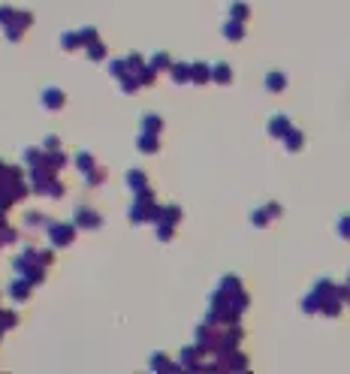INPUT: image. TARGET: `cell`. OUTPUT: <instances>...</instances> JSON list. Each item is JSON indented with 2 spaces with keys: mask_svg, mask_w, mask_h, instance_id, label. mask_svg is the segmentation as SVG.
I'll return each instance as SVG.
<instances>
[{
  "mask_svg": "<svg viewBox=\"0 0 350 374\" xmlns=\"http://www.w3.org/2000/svg\"><path fill=\"white\" fill-rule=\"evenodd\" d=\"M281 142H284V148H287L290 154H296V151H302V148H305V133L293 127V130H290V133H287Z\"/></svg>",
  "mask_w": 350,
  "mask_h": 374,
  "instance_id": "24",
  "label": "cell"
},
{
  "mask_svg": "<svg viewBox=\"0 0 350 374\" xmlns=\"http://www.w3.org/2000/svg\"><path fill=\"white\" fill-rule=\"evenodd\" d=\"M4 296H6V290H0V299H4Z\"/></svg>",
  "mask_w": 350,
  "mask_h": 374,
  "instance_id": "38",
  "label": "cell"
},
{
  "mask_svg": "<svg viewBox=\"0 0 350 374\" xmlns=\"http://www.w3.org/2000/svg\"><path fill=\"white\" fill-rule=\"evenodd\" d=\"M124 185L130 187V194H148L151 190V181L145 175V169H136V166L124 173Z\"/></svg>",
  "mask_w": 350,
  "mask_h": 374,
  "instance_id": "14",
  "label": "cell"
},
{
  "mask_svg": "<svg viewBox=\"0 0 350 374\" xmlns=\"http://www.w3.org/2000/svg\"><path fill=\"white\" fill-rule=\"evenodd\" d=\"M73 223L78 226V233H97V230H103V214L94 206H76Z\"/></svg>",
  "mask_w": 350,
  "mask_h": 374,
  "instance_id": "9",
  "label": "cell"
},
{
  "mask_svg": "<svg viewBox=\"0 0 350 374\" xmlns=\"http://www.w3.org/2000/svg\"><path fill=\"white\" fill-rule=\"evenodd\" d=\"M287 88V76L281 70H272L266 76V90H272V94H281V90Z\"/></svg>",
  "mask_w": 350,
  "mask_h": 374,
  "instance_id": "29",
  "label": "cell"
},
{
  "mask_svg": "<svg viewBox=\"0 0 350 374\" xmlns=\"http://www.w3.org/2000/svg\"><path fill=\"white\" fill-rule=\"evenodd\" d=\"M46 235H49V245L54 251H61V247H70L78 235V226L73 221H52L46 226Z\"/></svg>",
  "mask_w": 350,
  "mask_h": 374,
  "instance_id": "8",
  "label": "cell"
},
{
  "mask_svg": "<svg viewBox=\"0 0 350 374\" xmlns=\"http://www.w3.org/2000/svg\"><path fill=\"white\" fill-rule=\"evenodd\" d=\"M0 28L9 42H21L25 33L33 28V13L21 6H0Z\"/></svg>",
  "mask_w": 350,
  "mask_h": 374,
  "instance_id": "4",
  "label": "cell"
},
{
  "mask_svg": "<svg viewBox=\"0 0 350 374\" xmlns=\"http://www.w3.org/2000/svg\"><path fill=\"white\" fill-rule=\"evenodd\" d=\"M16 242H18V226L9 223L6 214H0V251L9 245H16Z\"/></svg>",
  "mask_w": 350,
  "mask_h": 374,
  "instance_id": "18",
  "label": "cell"
},
{
  "mask_svg": "<svg viewBox=\"0 0 350 374\" xmlns=\"http://www.w3.org/2000/svg\"><path fill=\"white\" fill-rule=\"evenodd\" d=\"M97 163H100L97 157H94L91 151H85V148L73 154V166H76V169H78V173H82V175H85V173H91V169H94Z\"/></svg>",
  "mask_w": 350,
  "mask_h": 374,
  "instance_id": "20",
  "label": "cell"
},
{
  "mask_svg": "<svg viewBox=\"0 0 350 374\" xmlns=\"http://www.w3.org/2000/svg\"><path fill=\"white\" fill-rule=\"evenodd\" d=\"M266 130H269V136H272V139H284V136L293 130V124H290V118L287 115H272L269 118V124H266Z\"/></svg>",
  "mask_w": 350,
  "mask_h": 374,
  "instance_id": "17",
  "label": "cell"
},
{
  "mask_svg": "<svg viewBox=\"0 0 350 374\" xmlns=\"http://www.w3.org/2000/svg\"><path fill=\"white\" fill-rule=\"evenodd\" d=\"M61 49H64V52H82V49H85V45H82V37H78V28L61 33Z\"/></svg>",
  "mask_w": 350,
  "mask_h": 374,
  "instance_id": "23",
  "label": "cell"
},
{
  "mask_svg": "<svg viewBox=\"0 0 350 374\" xmlns=\"http://www.w3.org/2000/svg\"><path fill=\"white\" fill-rule=\"evenodd\" d=\"M52 223V218H49V214L46 211H25V214H21V226H25V230H30V233H46V226Z\"/></svg>",
  "mask_w": 350,
  "mask_h": 374,
  "instance_id": "16",
  "label": "cell"
},
{
  "mask_svg": "<svg viewBox=\"0 0 350 374\" xmlns=\"http://www.w3.org/2000/svg\"><path fill=\"white\" fill-rule=\"evenodd\" d=\"M148 66L154 73H169V66H173V58H169L166 52H154L148 54Z\"/></svg>",
  "mask_w": 350,
  "mask_h": 374,
  "instance_id": "27",
  "label": "cell"
},
{
  "mask_svg": "<svg viewBox=\"0 0 350 374\" xmlns=\"http://www.w3.org/2000/svg\"><path fill=\"white\" fill-rule=\"evenodd\" d=\"M190 82L194 85H206V82H211V66L209 64H190Z\"/></svg>",
  "mask_w": 350,
  "mask_h": 374,
  "instance_id": "25",
  "label": "cell"
},
{
  "mask_svg": "<svg viewBox=\"0 0 350 374\" xmlns=\"http://www.w3.org/2000/svg\"><path fill=\"white\" fill-rule=\"evenodd\" d=\"M182 218H185V211L178 209V206H161V209H157V218H154L157 239H161V242L173 239L175 230H178V223H182Z\"/></svg>",
  "mask_w": 350,
  "mask_h": 374,
  "instance_id": "6",
  "label": "cell"
},
{
  "mask_svg": "<svg viewBox=\"0 0 350 374\" xmlns=\"http://www.w3.org/2000/svg\"><path fill=\"white\" fill-rule=\"evenodd\" d=\"M223 37H227L230 42H242L245 40V21H235V18H227L223 21Z\"/></svg>",
  "mask_w": 350,
  "mask_h": 374,
  "instance_id": "19",
  "label": "cell"
},
{
  "mask_svg": "<svg viewBox=\"0 0 350 374\" xmlns=\"http://www.w3.org/2000/svg\"><path fill=\"white\" fill-rule=\"evenodd\" d=\"M40 145H42V148H46V151H58V148H64L61 136H54V133H49V136H46V139H42Z\"/></svg>",
  "mask_w": 350,
  "mask_h": 374,
  "instance_id": "34",
  "label": "cell"
},
{
  "mask_svg": "<svg viewBox=\"0 0 350 374\" xmlns=\"http://www.w3.org/2000/svg\"><path fill=\"white\" fill-rule=\"evenodd\" d=\"M169 78H173L175 85H190V64H175L169 66Z\"/></svg>",
  "mask_w": 350,
  "mask_h": 374,
  "instance_id": "26",
  "label": "cell"
},
{
  "mask_svg": "<svg viewBox=\"0 0 350 374\" xmlns=\"http://www.w3.org/2000/svg\"><path fill=\"white\" fill-rule=\"evenodd\" d=\"M33 287L28 278H21V275H13V281H9V287H6V296L13 299L16 305H25V302H30V296H33Z\"/></svg>",
  "mask_w": 350,
  "mask_h": 374,
  "instance_id": "10",
  "label": "cell"
},
{
  "mask_svg": "<svg viewBox=\"0 0 350 374\" xmlns=\"http://www.w3.org/2000/svg\"><path fill=\"white\" fill-rule=\"evenodd\" d=\"M338 235H342V239H350V214H344V218L338 221Z\"/></svg>",
  "mask_w": 350,
  "mask_h": 374,
  "instance_id": "35",
  "label": "cell"
},
{
  "mask_svg": "<svg viewBox=\"0 0 350 374\" xmlns=\"http://www.w3.org/2000/svg\"><path fill=\"white\" fill-rule=\"evenodd\" d=\"M247 293L242 287L239 278H221V284L214 287V293L209 296V320L214 323H235L247 308Z\"/></svg>",
  "mask_w": 350,
  "mask_h": 374,
  "instance_id": "1",
  "label": "cell"
},
{
  "mask_svg": "<svg viewBox=\"0 0 350 374\" xmlns=\"http://www.w3.org/2000/svg\"><path fill=\"white\" fill-rule=\"evenodd\" d=\"M4 335H6V329H4V326H0V341H4Z\"/></svg>",
  "mask_w": 350,
  "mask_h": 374,
  "instance_id": "37",
  "label": "cell"
},
{
  "mask_svg": "<svg viewBox=\"0 0 350 374\" xmlns=\"http://www.w3.org/2000/svg\"><path fill=\"white\" fill-rule=\"evenodd\" d=\"M40 106L46 109V112H61V109L66 106V94H64V88H58V85L42 88V90H40Z\"/></svg>",
  "mask_w": 350,
  "mask_h": 374,
  "instance_id": "12",
  "label": "cell"
},
{
  "mask_svg": "<svg viewBox=\"0 0 350 374\" xmlns=\"http://www.w3.org/2000/svg\"><path fill=\"white\" fill-rule=\"evenodd\" d=\"M344 302H350V278H347V287H344Z\"/></svg>",
  "mask_w": 350,
  "mask_h": 374,
  "instance_id": "36",
  "label": "cell"
},
{
  "mask_svg": "<svg viewBox=\"0 0 350 374\" xmlns=\"http://www.w3.org/2000/svg\"><path fill=\"white\" fill-rule=\"evenodd\" d=\"M151 368H154V371H175V368H182V366H175V362H169V359H166V353H154V359H151Z\"/></svg>",
  "mask_w": 350,
  "mask_h": 374,
  "instance_id": "32",
  "label": "cell"
},
{
  "mask_svg": "<svg viewBox=\"0 0 350 374\" xmlns=\"http://www.w3.org/2000/svg\"><path fill=\"white\" fill-rule=\"evenodd\" d=\"M106 175H109V173H106V166H103V163H97V166L91 169V173H85V175H82V181H85L88 187H100V185L106 181Z\"/></svg>",
  "mask_w": 350,
  "mask_h": 374,
  "instance_id": "28",
  "label": "cell"
},
{
  "mask_svg": "<svg viewBox=\"0 0 350 374\" xmlns=\"http://www.w3.org/2000/svg\"><path fill=\"white\" fill-rule=\"evenodd\" d=\"M157 209L161 206H157V199H154V190H148V194H133L127 218H130V223H154Z\"/></svg>",
  "mask_w": 350,
  "mask_h": 374,
  "instance_id": "7",
  "label": "cell"
},
{
  "mask_svg": "<svg viewBox=\"0 0 350 374\" xmlns=\"http://www.w3.org/2000/svg\"><path fill=\"white\" fill-rule=\"evenodd\" d=\"M344 308V287H332V281H317L311 287V293L302 299V311L305 314H323V317H335Z\"/></svg>",
  "mask_w": 350,
  "mask_h": 374,
  "instance_id": "2",
  "label": "cell"
},
{
  "mask_svg": "<svg viewBox=\"0 0 350 374\" xmlns=\"http://www.w3.org/2000/svg\"><path fill=\"white\" fill-rule=\"evenodd\" d=\"M230 18L247 21V18H251V6H247L245 0H233V4H230Z\"/></svg>",
  "mask_w": 350,
  "mask_h": 374,
  "instance_id": "30",
  "label": "cell"
},
{
  "mask_svg": "<svg viewBox=\"0 0 350 374\" xmlns=\"http://www.w3.org/2000/svg\"><path fill=\"white\" fill-rule=\"evenodd\" d=\"M281 214H284L281 202H266V206H259V209L251 211V223H254V226H269L272 221H278Z\"/></svg>",
  "mask_w": 350,
  "mask_h": 374,
  "instance_id": "13",
  "label": "cell"
},
{
  "mask_svg": "<svg viewBox=\"0 0 350 374\" xmlns=\"http://www.w3.org/2000/svg\"><path fill=\"white\" fill-rule=\"evenodd\" d=\"M0 6H4V4H0Z\"/></svg>",
  "mask_w": 350,
  "mask_h": 374,
  "instance_id": "39",
  "label": "cell"
},
{
  "mask_svg": "<svg viewBox=\"0 0 350 374\" xmlns=\"http://www.w3.org/2000/svg\"><path fill=\"white\" fill-rule=\"evenodd\" d=\"M139 130H151V133H163V118L154 115V112H148V115H142V124Z\"/></svg>",
  "mask_w": 350,
  "mask_h": 374,
  "instance_id": "31",
  "label": "cell"
},
{
  "mask_svg": "<svg viewBox=\"0 0 350 374\" xmlns=\"http://www.w3.org/2000/svg\"><path fill=\"white\" fill-rule=\"evenodd\" d=\"M78 37H82V45H91L94 40H100V30L94 25H85V28H78Z\"/></svg>",
  "mask_w": 350,
  "mask_h": 374,
  "instance_id": "33",
  "label": "cell"
},
{
  "mask_svg": "<svg viewBox=\"0 0 350 374\" xmlns=\"http://www.w3.org/2000/svg\"><path fill=\"white\" fill-rule=\"evenodd\" d=\"M82 52H85V58H88V61H94V64H100V61H106V58H109V49H106V42H103V40H94L91 45H85Z\"/></svg>",
  "mask_w": 350,
  "mask_h": 374,
  "instance_id": "21",
  "label": "cell"
},
{
  "mask_svg": "<svg viewBox=\"0 0 350 374\" xmlns=\"http://www.w3.org/2000/svg\"><path fill=\"white\" fill-rule=\"evenodd\" d=\"M211 82H218V85H230V82H233V66H230V64H223V61L211 64Z\"/></svg>",
  "mask_w": 350,
  "mask_h": 374,
  "instance_id": "22",
  "label": "cell"
},
{
  "mask_svg": "<svg viewBox=\"0 0 350 374\" xmlns=\"http://www.w3.org/2000/svg\"><path fill=\"white\" fill-rule=\"evenodd\" d=\"M28 185L33 194L46 197V199H64L66 197V185L61 181V175L54 169L42 166V169H28Z\"/></svg>",
  "mask_w": 350,
  "mask_h": 374,
  "instance_id": "5",
  "label": "cell"
},
{
  "mask_svg": "<svg viewBox=\"0 0 350 374\" xmlns=\"http://www.w3.org/2000/svg\"><path fill=\"white\" fill-rule=\"evenodd\" d=\"M28 194H30V185H28L25 169L16 166V163L0 160V214H6Z\"/></svg>",
  "mask_w": 350,
  "mask_h": 374,
  "instance_id": "3",
  "label": "cell"
},
{
  "mask_svg": "<svg viewBox=\"0 0 350 374\" xmlns=\"http://www.w3.org/2000/svg\"><path fill=\"white\" fill-rule=\"evenodd\" d=\"M21 163H25V169H42V166H49V151L42 148V145H25L21 148V157H18ZM52 169V166H49Z\"/></svg>",
  "mask_w": 350,
  "mask_h": 374,
  "instance_id": "11",
  "label": "cell"
},
{
  "mask_svg": "<svg viewBox=\"0 0 350 374\" xmlns=\"http://www.w3.org/2000/svg\"><path fill=\"white\" fill-rule=\"evenodd\" d=\"M161 133H151V130H139L136 133V148L142 154H161Z\"/></svg>",
  "mask_w": 350,
  "mask_h": 374,
  "instance_id": "15",
  "label": "cell"
}]
</instances>
